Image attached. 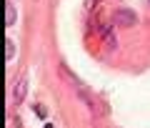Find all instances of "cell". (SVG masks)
<instances>
[{
	"label": "cell",
	"instance_id": "1",
	"mask_svg": "<svg viewBox=\"0 0 150 128\" xmlns=\"http://www.w3.org/2000/svg\"><path fill=\"white\" fill-rule=\"evenodd\" d=\"M135 20H138V15H135L133 10H128V8H118V10L112 13V23H115V25L130 28V25H135Z\"/></svg>",
	"mask_w": 150,
	"mask_h": 128
},
{
	"label": "cell",
	"instance_id": "2",
	"mask_svg": "<svg viewBox=\"0 0 150 128\" xmlns=\"http://www.w3.org/2000/svg\"><path fill=\"white\" fill-rule=\"evenodd\" d=\"M25 93H28V75L23 73L20 78H18L15 88H13V101H15V103H23V101H25Z\"/></svg>",
	"mask_w": 150,
	"mask_h": 128
},
{
	"label": "cell",
	"instance_id": "3",
	"mask_svg": "<svg viewBox=\"0 0 150 128\" xmlns=\"http://www.w3.org/2000/svg\"><path fill=\"white\" fill-rule=\"evenodd\" d=\"M58 70H60V73H63V78L68 80L70 85H75V88H83L80 78H78V75H75V73H73V70H70V68H68V65H65V63H60V65H58Z\"/></svg>",
	"mask_w": 150,
	"mask_h": 128
},
{
	"label": "cell",
	"instance_id": "4",
	"mask_svg": "<svg viewBox=\"0 0 150 128\" xmlns=\"http://www.w3.org/2000/svg\"><path fill=\"white\" fill-rule=\"evenodd\" d=\"M5 25H8V28H13V25H15V8H13V3H10V0L5 3Z\"/></svg>",
	"mask_w": 150,
	"mask_h": 128
},
{
	"label": "cell",
	"instance_id": "5",
	"mask_svg": "<svg viewBox=\"0 0 150 128\" xmlns=\"http://www.w3.org/2000/svg\"><path fill=\"white\" fill-rule=\"evenodd\" d=\"M13 55H15V43H13V38H5V58L13 60Z\"/></svg>",
	"mask_w": 150,
	"mask_h": 128
},
{
	"label": "cell",
	"instance_id": "6",
	"mask_svg": "<svg viewBox=\"0 0 150 128\" xmlns=\"http://www.w3.org/2000/svg\"><path fill=\"white\" fill-rule=\"evenodd\" d=\"M33 111H35V113H38V116H40V118H45V116H48V111H45L43 106H38V103H35V106H33Z\"/></svg>",
	"mask_w": 150,
	"mask_h": 128
},
{
	"label": "cell",
	"instance_id": "7",
	"mask_svg": "<svg viewBox=\"0 0 150 128\" xmlns=\"http://www.w3.org/2000/svg\"><path fill=\"white\" fill-rule=\"evenodd\" d=\"M45 128H53V126H50V123H45Z\"/></svg>",
	"mask_w": 150,
	"mask_h": 128
},
{
	"label": "cell",
	"instance_id": "8",
	"mask_svg": "<svg viewBox=\"0 0 150 128\" xmlns=\"http://www.w3.org/2000/svg\"><path fill=\"white\" fill-rule=\"evenodd\" d=\"M95 3H100V0H95Z\"/></svg>",
	"mask_w": 150,
	"mask_h": 128
}]
</instances>
